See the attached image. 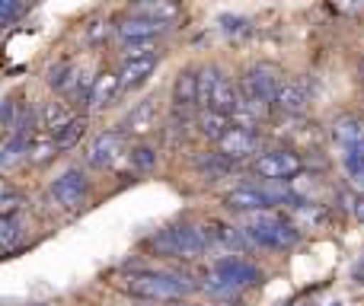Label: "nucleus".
I'll use <instances>...</instances> for the list:
<instances>
[{
	"mask_svg": "<svg viewBox=\"0 0 364 306\" xmlns=\"http://www.w3.org/2000/svg\"><path fill=\"white\" fill-rule=\"evenodd\" d=\"M119 288L141 300H182L186 294H192L195 284L192 278L176 275V271H154V268H138L128 271L119 281Z\"/></svg>",
	"mask_w": 364,
	"mask_h": 306,
	"instance_id": "obj_1",
	"label": "nucleus"
},
{
	"mask_svg": "<svg viewBox=\"0 0 364 306\" xmlns=\"http://www.w3.org/2000/svg\"><path fill=\"white\" fill-rule=\"evenodd\" d=\"M195 74H198V102H201V109L220 112V115H227V119L237 115L240 102H243V93H240V89L233 87L218 67L208 64V67H198Z\"/></svg>",
	"mask_w": 364,
	"mask_h": 306,
	"instance_id": "obj_2",
	"label": "nucleus"
},
{
	"mask_svg": "<svg viewBox=\"0 0 364 306\" xmlns=\"http://www.w3.org/2000/svg\"><path fill=\"white\" fill-rule=\"evenodd\" d=\"M256 281H259L256 265L246 262V258H233V256L214 262L211 271L205 275V288L218 297H233V294H240V290L252 288Z\"/></svg>",
	"mask_w": 364,
	"mask_h": 306,
	"instance_id": "obj_3",
	"label": "nucleus"
},
{
	"mask_svg": "<svg viewBox=\"0 0 364 306\" xmlns=\"http://www.w3.org/2000/svg\"><path fill=\"white\" fill-rule=\"evenodd\" d=\"M154 252H164V256H176V258H198L211 249V239H208L205 226H166L157 236L147 239Z\"/></svg>",
	"mask_w": 364,
	"mask_h": 306,
	"instance_id": "obj_4",
	"label": "nucleus"
},
{
	"mask_svg": "<svg viewBox=\"0 0 364 306\" xmlns=\"http://www.w3.org/2000/svg\"><path fill=\"white\" fill-rule=\"evenodd\" d=\"M243 233L252 246H265V249H288L301 239V230L278 214H259L243 226Z\"/></svg>",
	"mask_w": 364,
	"mask_h": 306,
	"instance_id": "obj_5",
	"label": "nucleus"
},
{
	"mask_svg": "<svg viewBox=\"0 0 364 306\" xmlns=\"http://www.w3.org/2000/svg\"><path fill=\"white\" fill-rule=\"evenodd\" d=\"M282 83L284 80H282V70L278 67H272V64H252L243 74V80H240V93H243V99L250 102V106L262 109V106L275 102Z\"/></svg>",
	"mask_w": 364,
	"mask_h": 306,
	"instance_id": "obj_6",
	"label": "nucleus"
},
{
	"mask_svg": "<svg viewBox=\"0 0 364 306\" xmlns=\"http://www.w3.org/2000/svg\"><path fill=\"white\" fill-rule=\"evenodd\" d=\"M301 169H304V160L294 151H269L252 163V173L262 175V179H272V182L294 179Z\"/></svg>",
	"mask_w": 364,
	"mask_h": 306,
	"instance_id": "obj_7",
	"label": "nucleus"
},
{
	"mask_svg": "<svg viewBox=\"0 0 364 306\" xmlns=\"http://www.w3.org/2000/svg\"><path fill=\"white\" fill-rule=\"evenodd\" d=\"M284 195L272 192V188H259V185H240V188H230L224 195V204L230 211H265L269 204L282 201Z\"/></svg>",
	"mask_w": 364,
	"mask_h": 306,
	"instance_id": "obj_8",
	"label": "nucleus"
},
{
	"mask_svg": "<svg viewBox=\"0 0 364 306\" xmlns=\"http://www.w3.org/2000/svg\"><path fill=\"white\" fill-rule=\"evenodd\" d=\"M122 147H125V134L122 131H102L87 144L83 160H87L90 166H96V169L112 166V163L122 156Z\"/></svg>",
	"mask_w": 364,
	"mask_h": 306,
	"instance_id": "obj_9",
	"label": "nucleus"
},
{
	"mask_svg": "<svg viewBox=\"0 0 364 306\" xmlns=\"http://www.w3.org/2000/svg\"><path fill=\"white\" fill-rule=\"evenodd\" d=\"M164 29H166V23L138 16V13H128V16L119 19V26H115V35H119L125 45H138V42H154V35H160Z\"/></svg>",
	"mask_w": 364,
	"mask_h": 306,
	"instance_id": "obj_10",
	"label": "nucleus"
},
{
	"mask_svg": "<svg viewBox=\"0 0 364 306\" xmlns=\"http://www.w3.org/2000/svg\"><path fill=\"white\" fill-rule=\"evenodd\" d=\"M51 195H55V201L64 207H80L83 198H87V179H83V173L80 169L61 173L55 179V185H51Z\"/></svg>",
	"mask_w": 364,
	"mask_h": 306,
	"instance_id": "obj_11",
	"label": "nucleus"
},
{
	"mask_svg": "<svg viewBox=\"0 0 364 306\" xmlns=\"http://www.w3.org/2000/svg\"><path fill=\"white\" fill-rule=\"evenodd\" d=\"M74 119H77V115L70 112L64 102H45V106L32 115L38 134H58V131H64V128H68Z\"/></svg>",
	"mask_w": 364,
	"mask_h": 306,
	"instance_id": "obj_12",
	"label": "nucleus"
},
{
	"mask_svg": "<svg viewBox=\"0 0 364 306\" xmlns=\"http://www.w3.org/2000/svg\"><path fill=\"white\" fill-rule=\"evenodd\" d=\"M218 147H220V156H227V160H243V156H250L256 151V134L246 125H233L230 131L218 141Z\"/></svg>",
	"mask_w": 364,
	"mask_h": 306,
	"instance_id": "obj_13",
	"label": "nucleus"
},
{
	"mask_svg": "<svg viewBox=\"0 0 364 306\" xmlns=\"http://www.w3.org/2000/svg\"><path fill=\"white\" fill-rule=\"evenodd\" d=\"M198 102V74L195 70H179L176 83H173V112H192Z\"/></svg>",
	"mask_w": 364,
	"mask_h": 306,
	"instance_id": "obj_14",
	"label": "nucleus"
},
{
	"mask_svg": "<svg viewBox=\"0 0 364 306\" xmlns=\"http://www.w3.org/2000/svg\"><path fill=\"white\" fill-rule=\"evenodd\" d=\"M160 55H147V58H122V67H119V80H122V89H132V87H141L147 77L154 74L157 67Z\"/></svg>",
	"mask_w": 364,
	"mask_h": 306,
	"instance_id": "obj_15",
	"label": "nucleus"
},
{
	"mask_svg": "<svg viewBox=\"0 0 364 306\" xmlns=\"http://www.w3.org/2000/svg\"><path fill=\"white\" fill-rule=\"evenodd\" d=\"M307 102H310V96H307V87H304L301 80H284L272 106H275L282 115H301L304 109H307Z\"/></svg>",
	"mask_w": 364,
	"mask_h": 306,
	"instance_id": "obj_16",
	"label": "nucleus"
},
{
	"mask_svg": "<svg viewBox=\"0 0 364 306\" xmlns=\"http://www.w3.org/2000/svg\"><path fill=\"white\" fill-rule=\"evenodd\" d=\"M122 93V80H119V70H102V74H96V83H93V93H90L87 106L93 109H106L115 102V96Z\"/></svg>",
	"mask_w": 364,
	"mask_h": 306,
	"instance_id": "obj_17",
	"label": "nucleus"
},
{
	"mask_svg": "<svg viewBox=\"0 0 364 306\" xmlns=\"http://www.w3.org/2000/svg\"><path fill=\"white\" fill-rule=\"evenodd\" d=\"M125 131H132V134H147V131H154L157 128V102L154 99H144L138 109H132V115L125 119Z\"/></svg>",
	"mask_w": 364,
	"mask_h": 306,
	"instance_id": "obj_18",
	"label": "nucleus"
},
{
	"mask_svg": "<svg viewBox=\"0 0 364 306\" xmlns=\"http://www.w3.org/2000/svg\"><path fill=\"white\" fill-rule=\"evenodd\" d=\"M230 119L227 115H220V112H211V109H205V112L198 115V131L205 134V138H211V141H220L227 131H230Z\"/></svg>",
	"mask_w": 364,
	"mask_h": 306,
	"instance_id": "obj_19",
	"label": "nucleus"
},
{
	"mask_svg": "<svg viewBox=\"0 0 364 306\" xmlns=\"http://www.w3.org/2000/svg\"><path fill=\"white\" fill-rule=\"evenodd\" d=\"M132 13H138V16H147V19H157V23H166V26H170L173 19L179 16V6L157 0V4H138V6H132Z\"/></svg>",
	"mask_w": 364,
	"mask_h": 306,
	"instance_id": "obj_20",
	"label": "nucleus"
},
{
	"mask_svg": "<svg viewBox=\"0 0 364 306\" xmlns=\"http://www.w3.org/2000/svg\"><path fill=\"white\" fill-rule=\"evenodd\" d=\"M77 74H80V67H77L74 61H58L55 67H48V87H55V89H70V83L77 80Z\"/></svg>",
	"mask_w": 364,
	"mask_h": 306,
	"instance_id": "obj_21",
	"label": "nucleus"
},
{
	"mask_svg": "<svg viewBox=\"0 0 364 306\" xmlns=\"http://www.w3.org/2000/svg\"><path fill=\"white\" fill-rule=\"evenodd\" d=\"M125 160L132 169H151L154 163H157V151H154L151 144H134L132 151L125 153Z\"/></svg>",
	"mask_w": 364,
	"mask_h": 306,
	"instance_id": "obj_22",
	"label": "nucleus"
},
{
	"mask_svg": "<svg viewBox=\"0 0 364 306\" xmlns=\"http://www.w3.org/2000/svg\"><path fill=\"white\" fill-rule=\"evenodd\" d=\"M361 134H364V125L361 121H355V119H342L339 125H336V138H339V144L346 147V151L361 138Z\"/></svg>",
	"mask_w": 364,
	"mask_h": 306,
	"instance_id": "obj_23",
	"label": "nucleus"
},
{
	"mask_svg": "<svg viewBox=\"0 0 364 306\" xmlns=\"http://www.w3.org/2000/svg\"><path fill=\"white\" fill-rule=\"evenodd\" d=\"M83 131H87V121H83V119H74L68 128H64V131H58V134H55L58 151H68V147H74L77 141L83 138Z\"/></svg>",
	"mask_w": 364,
	"mask_h": 306,
	"instance_id": "obj_24",
	"label": "nucleus"
},
{
	"mask_svg": "<svg viewBox=\"0 0 364 306\" xmlns=\"http://www.w3.org/2000/svg\"><path fill=\"white\" fill-rule=\"evenodd\" d=\"M19 233H23V220H19V217H4V220H0V246H4V249L16 246Z\"/></svg>",
	"mask_w": 364,
	"mask_h": 306,
	"instance_id": "obj_25",
	"label": "nucleus"
},
{
	"mask_svg": "<svg viewBox=\"0 0 364 306\" xmlns=\"http://www.w3.org/2000/svg\"><path fill=\"white\" fill-rule=\"evenodd\" d=\"M23 204L26 201L19 198V195H4V198H0V214H4V217H19Z\"/></svg>",
	"mask_w": 364,
	"mask_h": 306,
	"instance_id": "obj_26",
	"label": "nucleus"
},
{
	"mask_svg": "<svg viewBox=\"0 0 364 306\" xmlns=\"http://www.w3.org/2000/svg\"><path fill=\"white\" fill-rule=\"evenodd\" d=\"M346 166H348V179H352V185L358 188V192H364V163L346 156Z\"/></svg>",
	"mask_w": 364,
	"mask_h": 306,
	"instance_id": "obj_27",
	"label": "nucleus"
},
{
	"mask_svg": "<svg viewBox=\"0 0 364 306\" xmlns=\"http://www.w3.org/2000/svg\"><path fill=\"white\" fill-rule=\"evenodd\" d=\"M19 13H23V6H19V4H10V0H0V23H4V26H10L13 19L19 16Z\"/></svg>",
	"mask_w": 364,
	"mask_h": 306,
	"instance_id": "obj_28",
	"label": "nucleus"
},
{
	"mask_svg": "<svg viewBox=\"0 0 364 306\" xmlns=\"http://www.w3.org/2000/svg\"><path fill=\"white\" fill-rule=\"evenodd\" d=\"M220 26H224V32H243L246 26H250V19H243V16H230V13H224V16H220Z\"/></svg>",
	"mask_w": 364,
	"mask_h": 306,
	"instance_id": "obj_29",
	"label": "nucleus"
},
{
	"mask_svg": "<svg viewBox=\"0 0 364 306\" xmlns=\"http://www.w3.org/2000/svg\"><path fill=\"white\" fill-rule=\"evenodd\" d=\"M87 38H90V42H106V38H109V23H93L87 29Z\"/></svg>",
	"mask_w": 364,
	"mask_h": 306,
	"instance_id": "obj_30",
	"label": "nucleus"
},
{
	"mask_svg": "<svg viewBox=\"0 0 364 306\" xmlns=\"http://www.w3.org/2000/svg\"><path fill=\"white\" fill-rule=\"evenodd\" d=\"M352 204H355L352 211L358 214V217H364V195H355V198H352Z\"/></svg>",
	"mask_w": 364,
	"mask_h": 306,
	"instance_id": "obj_31",
	"label": "nucleus"
},
{
	"mask_svg": "<svg viewBox=\"0 0 364 306\" xmlns=\"http://www.w3.org/2000/svg\"><path fill=\"white\" fill-rule=\"evenodd\" d=\"M176 306H195V303H176Z\"/></svg>",
	"mask_w": 364,
	"mask_h": 306,
	"instance_id": "obj_32",
	"label": "nucleus"
},
{
	"mask_svg": "<svg viewBox=\"0 0 364 306\" xmlns=\"http://www.w3.org/2000/svg\"><path fill=\"white\" fill-rule=\"evenodd\" d=\"M361 74H364V64H361Z\"/></svg>",
	"mask_w": 364,
	"mask_h": 306,
	"instance_id": "obj_33",
	"label": "nucleus"
}]
</instances>
